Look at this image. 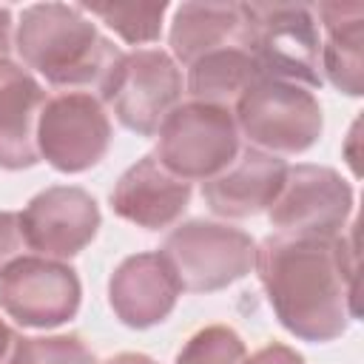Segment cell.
<instances>
[{"instance_id":"ba28073f","label":"cell","mask_w":364,"mask_h":364,"mask_svg":"<svg viewBox=\"0 0 364 364\" xmlns=\"http://www.w3.org/2000/svg\"><path fill=\"white\" fill-rule=\"evenodd\" d=\"M353 213L350 182L327 165H293L284 173L282 191L267 208V219L282 236L333 239L341 236Z\"/></svg>"},{"instance_id":"277c9868","label":"cell","mask_w":364,"mask_h":364,"mask_svg":"<svg viewBox=\"0 0 364 364\" xmlns=\"http://www.w3.org/2000/svg\"><path fill=\"white\" fill-rule=\"evenodd\" d=\"M239 136L267 154H304L321 136L324 117L316 94L299 82L259 77L233 105Z\"/></svg>"},{"instance_id":"2e32d148","label":"cell","mask_w":364,"mask_h":364,"mask_svg":"<svg viewBox=\"0 0 364 364\" xmlns=\"http://www.w3.org/2000/svg\"><path fill=\"white\" fill-rule=\"evenodd\" d=\"M247 14L245 3H182L171 23V57L182 65L199 57L239 46L245 48Z\"/></svg>"},{"instance_id":"6da1fadb","label":"cell","mask_w":364,"mask_h":364,"mask_svg":"<svg viewBox=\"0 0 364 364\" xmlns=\"http://www.w3.org/2000/svg\"><path fill=\"white\" fill-rule=\"evenodd\" d=\"M253 267L279 324L310 344H327L358 318L353 239L264 236Z\"/></svg>"},{"instance_id":"30bf717a","label":"cell","mask_w":364,"mask_h":364,"mask_svg":"<svg viewBox=\"0 0 364 364\" xmlns=\"http://www.w3.org/2000/svg\"><path fill=\"white\" fill-rule=\"evenodd\" d=\"M80 299V276L60 259L20 256L0 273V307L23 327H60L77 316Z\"/></svg>"},{"instance_id":"d6986e66","label":"cell","mask_w":364,"mask_h":364,"mask_svg":"<svg viewBox=\"0 0 364 364\" xmlns=\"http://www.w3.org/2000/svg\"><path fill=\"white\" fill-rule=\"evenodd\" d=\"M80 9L100 17L125 43L142 46L159 40L162 14L168 11V3H82Z\"/></svg>"},{"instance_id":"cb8c5ba5","label":"cell","mask_w":364,"mask_h":364,"mask_svg":"<svg viewBox=\"0 0 364 364\" xmlns=\"http://www.w3.org/2000/svg\"><path fill=\"white\" fill-rule=\"evenodd\" d=\"M20 333L11 330L3 318H0V364H14V353H17V344H20Z\"/></svg>"},{"instance_id":"7a4b0ae2","label":"cell","mask_w":364,"mask_h":364,"mask_svg":"<svg viewBox=\"0 0 364 364\" xmlns=\"http://www.w3.org/2000/svg\"><path fill=\"white\" fill-rule=\"evenodd\" d=\"M14 48L26 68H34L46 82L60 88L85 85L100 94L105 91L122 54L80 6L68 3H34L23 9Z\"/></svg>"},{"instance_id":"ffe728a7","label":"cell","mask_w":364,"mask_h":364,"mask_svg":"<svg viewBox=\"0 0 364 364\" xmlns=\"http://www.w3.org/2000/svg\"><path fill=\"white\" fill-rule=\"evenodd\" d=\"M247 347L228 324H208L196 330L176 353V364H245Z\"/></svg>"},{"instance_id":"5b68a950","label":"cell","mask_w":364,"mask_h":364,"mask_svg":"<svg viewBox=\"0 0 364 364\" xmlns=\"http://www.w3.org/2000/svg\"><path fill=\"white\" fill-rule=\"evenodd\" d=\"M159 253L182 293H216L253 270L256 242L233 225L191 219L165 236Z\"/></svg>"},{"instance_id":"7402d4cb","label":"cell","mask_w":364,"mask_h":364,"mask_svg":"<svg viewBox=\"0 0 364 364\" xmlns=\"http://www.w3.org/2000/svg\"><path fill=\"white\" fill-rule=\"evenodd\" d=\"M26 247V236H23V225H20V213L14 210H0V273L23 256Z\"/></svg>"},{"instance_id":"e0dca14e","label":"cell","mask_w":364,"mask_h":364,"mask_svg":"<svg viewBox=\"0 0 364 364\" xmlns=\"http://www.w3.org/2000/svg\"><path fill=\"white\" fill-rule=\"evenodd\" d=\"M324 28L321 71L330 85L347 97L364 94V6L361 3H318L313 9Z\"/></svg>"},{"instance_id":"52a82bcc","label":"cell","mask_w":364,"mask_h":364,"mask_svg":"<svg viewBox=\"0 0 364 364\" xmlns=\"http://www.w3.org/2000/svg\"><path fill=\"white\" fill-rule=\"evenodd\" d=\"M182 100V71L162 48H136L122 54L100 102H108L122 128L154 136Z\"/></svg>"},{"instance_id":"603a6c76","label":"cell","mask_w":364,"mask_h":364,"mask_svg":"<svg viewBox=\"0 0 364 364\" xmlns=\"http://www.w3.org/2000/svg\"><path fill=\"white\" fill-rule=\"evenodd\" d=\"M245 364H304V358L293 347L273 341V344H264L262 350H256L253 355H247Z\"/></svg>"},{"instance_id":"4fadbf2b","label":"cell","mask_w":364,"mask_h":364,"mask_svg":"<svg viewBox=\"0 0 364 364\" xmlns=\"http://www.w3.org/2000/svg\"><path fill=\"white\" fill-rule=\"evenodd\" d=\"M191 193V182L173 176L154 154H148L117 179L111 191V208L119 219L136 228L165 230L188 210Z\"/></svg>"},{"instance_id":"9c48e42d","label":"cell","mask_w":364,"mask_h":364,"mask_svg":"<svg viewBox=\"0 0 364 364\" xmlns=\"http://www.w3.org/2000/svg\"><path fill=\"white\" fill-rule=\"evenodd\" d=\"M111 148V119L88 91L48 97L37 122V151L60 173H82L105 159Z\"/></svg>"},{"instance_id":"ac0fdd59","label":"cell","mask_w":364,"mask_h":364,"mask_svg":"<svg viewBox=\"0 0 364 364\" xmlns=\"http://www.w3.org/2000/svg\"><path fill=\"white\" fill-rule=\"evenodd\" d=\"M259 77H262V71H259L256 60L250 57V51L230 46V48L210 51V54L199 57L196 63H191L185 88L193 102H208V105L233 111L239 97Z\"/></svg>"},{"instance_id":"9a60e30c","label":"cell","mask_w":364,"mask_h":364,"mask_svg":"<svg viewBox=\"0 0 364 364\" xmlns=\"http://www.w3.org/2000/svg\"><path fill=\"white\" fill-rule=\"evenodd\" d=\"M43 85L28 68L6 60L0 68V168L23 171L40 162L37 122L46 105Z\"/></svg>"},{"instance_id":"3957f363","label":"cell","mask_w":364,"mask_h":364,"mask_svg":"<svg viewBox=\"0 0 364 364\" xmlns=\"http://www.w3.org/2000/svg\"><path fill=\"white\" fill-rule=\"evenodd\" d=\"M245 48L264 77L321 88V40L307 3H245Z\"/></svg>"},{"instance_id":"44dd1931","label":"cell","mask_w":364,"mask_h":364,"mask_svg":"<svg viewBox=\"0 0 364 364\" xmlns=\"http://www.w3.org/2000/svg\"><path fill=\"white\" fill-rule=\"evenodd\" d=\"M14 364H97L80 336H37L20 338Z\"/></svg>"},{"instance_id":"484cf974","label":"cell","mask_w":364,"mask_h":364,"mask_svg":"<svg viewBox=\"0 0 364 364\" xmlns=\"http://www.w3.org/2000/svg\"><path fill=\"white\" fill-rule=\"evenodd\" d=\"M105 364H156V361L151 355H145V353H117Z\"/></svg>"},{"instance_id":"7c38bea8","label":"cell","mask_w":364,"mask_h":364,"mask_svg":"<svg viewBox=\"0 0 364 364\" xmlns=\"http://www.w3.org/2000/svg\"><path fill=\"white\" fill-rule=\"evenodd\" d=\"M182 287L162 253H134L117 264L108 282V301L114 316L131 330H148L162 324Z\"/></svg>"},{"instance_id":"5bb4252c","label":"cell","mask_w":364,"mask_h":364,"mask_svg":"<svg viewBox=\"0 0 364 364\" xmlns=\"http://www.w3.org/2000/svg\"><path fill=\"white\" fill-rule=\"evenodd\" d=\"M284 173L287 162L282 156L245 145L222 173L202 182V199L222 219H247L273 205Z\"/></svg>"},{"instance_id":"8fae6325","label":"cell","mask_w":364,"mask_h":364,"mask_svg":"<svg viewBox=\"0 0 364 364\" xmlns=\"http://www.w3.org/2000/svg\"><path fill=\"white\" fill-rule=\"evenodd\" d=\"M97 199L77 185H51L31 196L20 213L26 247L46 259H71L85 250L100 230Z\"/></svg>"},{"instance_id":"8992f818","label":"cell","mask_w":364,"mask_h":364,"mask_svg":"<svg viewBox=\"0 0 364 364\" xmlns=\"http://www.w3.org/2000/svg\"><path fill=\"white\" fill-rule=\"evenodd\" d=\"M156 159L185 182H208L239 154L242 136L233 111L208 102H179L159 125Z\"/></svg>"},{"instance_id":"d4e9b609","label":"cell","mask_w":364,"mask_h":364,"mask_svg":"<svg viewBox=\"0 0 364 364\" xmlns=\"http://www.w3.org/2000/svg\"><path fill=\"white\" fill-rule=\"evenodd\" d=\"M11 54V11L6 6H0V68Z\"/></svg>"}]
</instances>
